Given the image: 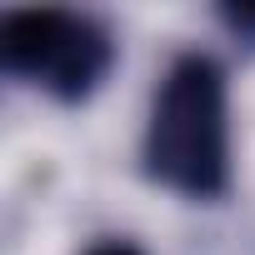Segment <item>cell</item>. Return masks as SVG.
<instances>
[{
  "label": "cell",
  "instance_id": "obj_3",
  "mask_svg": "<svg viewBox=\"0 0 255 255\" xmlns=\"http://www.w3.org/2000/svg\"><path fill=\"white\" fill-rule=\"evenodd\" d=\"M220 20H225L240 40H250V45H255V5H225V10H220Z\"/></svg>",
  "mask_w": 255,
  "mask_h": 255
},
{
  "label": "cell",
  "instance_id": "obj_2",
  "mask_svg": "<svg viewBox=\"0 0 255 255\" xmlns=\"http://www.w3.org/2000/svg\"><path fill=\"white\" fill-rule=\"evenodd\" d=\"M110 55L115 45L105 25L75 10H10L0 20V65L65 105L105 80Z\"/></svg>",
  "mask_w": 255,
  "mask_h": 255
},
{
  "label": "cell",
  "instance_id": "obj_4",
  "mask_svg": "<svg viewBox=\"0 0 255 255\" xmlns=\"http://www.w3.org/2000/svg\"><path fill=\"white\" fill-rule=\"evenodd\" d=\"M85 255H140V250L125 245V240H105V245H95V250H85Z\"/></svg>",
  "mask_w": 255,
  "mask_h": 255
},
{
  "label": "cell",
  "instance_id": "obj_1",
  "mask_svg": "<svg viewBox=\"0 0 255 255\" xmlns=\"http://www.w3.org/2000/svg\"><path fill=\"white\" fill-rule=\"evenodd\" d=\"M145 175L190 200H220L230 190V125H225V70L210 55H180L150 105Z\"/></svg>",
  "mask_w": 255,
  "mask_h": 255
}]
</instances>
